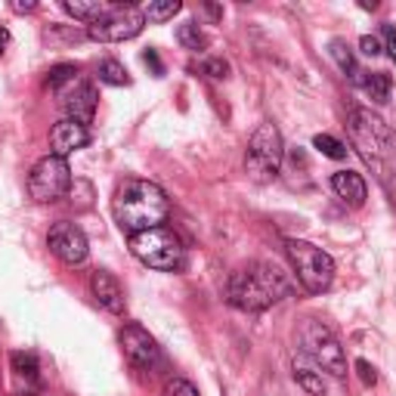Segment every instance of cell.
I'll list each match as a JSON object with an SVG mask.
<instances>
[{
  "label": "cell",
  "instance_id": "6da1fadb",
  "mask_svg": "<svg viewBox=\"0 0 396 396\" xmlns=\"http://www.w3.org/2000/svg\"><path fill=\"white\" fill-rule=\"evenodd\" d=\"M167 210L171 205L164 189L149 180H124L115 192V217L130 235L162 226Z\"/></svg>",
  "mask_w": 396,
  "mask_h": 396
},
{
  "label": "cell",
  "instance_id": "7a4b0ae2",
  "mask_svg": "<svg viewBox=\"0 0 396 396\" xmlns=\"http://www.w3.org/2000/svg\"><path fill=\"white\" fill-rule=\"evenodd\" d=\"M291 291L288 276L282 273L276 264H251L239 273H232L226 298L232 307L248 310V313H260V310L273 307L276 300H282Z\"/></svg>",
  "mask_w": 396,
  "mask_h": 396
},
{
  "label": "cell",
  "instance_id": "3957f363",
  "mask_svg": "<svg viewBox=\"0 0 396 396\" xmlns=\"http://www.w3.org/2000/svg\"><path fill=\"white\" fill-rule=\"evenodd\" d=\"M130 251L140 264H146L149 269H180L183 260H186V248H183L180 235L167 226H155V230L137 232L130 235Z\"/></svg>",
  "mask_w": 396,
  "mask_h": 396
},
{
  "label": "cell",
  "instance_id": "277c9868",
  "mask_svg": "<svg viewBox=\"0 0 396 396\" xmlns=\"http://www.w3.org/2000/svg\"><path fill=\"white\" fill-rule=\"evenodd\" d=\"M285 248H288V257H291L294 269H298V279L303 288L313 294H322L332 288V282H334L332 254H325L322 248L310 245V242H300V239H288Z\"/></svg>",
  "mask_w": 396,
  "mask_h": 396
},
{
  "label": "cell",
  "instance_id": "5b68a950",
  "mask_svg": "<svg viewBox=\"0 0 396 396\" xmlns=\"http://www.w3.org/2000/svg\"><path fill=\"white\" fill-rule=\"evenodd\" d=\"M282 158H285V142H282V133L276 124L264 121L260 128L251 133V142H248V174L254 176L257 183H266L279 174L282 167Z\"/></svg>",
  "mask_w": 396,
  "mask_h": 396
},
{
  "label": "cell",
  "instance_id": "8992f818",
  "mask_svg": "<svg viewBox=\"0 0 396 396\" xmlns=\"http://www.w3.org/2000/svg\"><path fill=\"white\" fill-rule=\"evenodd\" d=\"M298 338H300L303 353H307V356L313 359L316 366L322 368V372L334 375V378L347 375V359H344L341 344H338V338H334V334L328 332L322 322H316V319H307V322L300 325Z\"/></svg>",
  "mask_w": 396,
  "mask_h": 396
},
{
  "label": "cell",
  "instance_id": "52a82bcc",
  "mask_svg": "<svg viewBox=\"0 0 396 396\" xmlns=\"http://www.w3.org/2000/svg\"><path fill=\"white\" fill-rule=\"evenodd\" d=\"M69 189H72V171H69V162H65V158L44 155L35 167H31V174H28V196L35 201H40V205L62 198Z\"/></svg>",
  "mask_w": 396,
  "mask_h": 396
},
{
  "label": "cell",
  "instance_id": "ba28073f",
  "mask_svg": "<svg viewBox=\"0 0 396 396\" xmlns=\"http://www.w3.org/2000/svg\"><path fill=\"white\" fill-rule=\"evenodd\" d=\"M347 128L353 133V142L362 149V155H366L368 162H372V158L387 155L390 146H393L390 128H387V124L372 112V108H350Z\"/></svg>",
  "mask_w": 396,
  "mask_h": 396
},
{
  "label": "cell",
  "instance_id": "9c48e42d",
  "mask_svg": "<svg viewBox=\"0 0 396 396\" xmlns=\"http://www.w3.org/2000/svg\"><path fill=\"white\" fill-rule=\"evenodd\" d=\"M146 25V13L140 6H112L103 19L87 25V38L99 40V44H121V40L137 38Z\"/></svg>",
  "mask_w": 396,
  "mask_h": 396
},
{
  "label": "cell",
  "instance_id": "30bf717a",
  "mask_svg": "<svg viewBox=\"0 0 396 396\" xmlns=\"http://www.w3.org/2000/svg\"><path fill=\"white\" fill-rule=\"evenodd\" d=\"M47 245H50V251H53L59 260H62V264H69V266L84 264V260H87V251H90L87 235H84L74 223H65V220L50 226Z\"/></svg>",
  "mask_w": 396,
  "mask_h": 396
},
{
  "label": "cell",
  "instance_id": "8fae6325",
  "mask_svg": "<svg viewBox=\"0 0 396 396\" xmlns=\"http://www.w3.org/2000/svg\"><path fill=\"white\" fill-rule=\"evenodd\" d=\"M121 347H124L128 362L130 366H137V368H152L158 359H162V350H158L155 338H152L146 328L137 325V322L121 328Z\"/></svg>",
  "mask_w": 396,
  "mask_h": 396
},
{
  "label": "cell",
  "instance_id": "7c38bea8",
  "mask_svg": "<svg viewBox=\"0 0 396 396\" xmlns=\"http://www.w3.org/2000/svg\"><path fill=\"white\" fill-rule=\"evenodd\" d=\"M87 142H90V130L84 128V124L72 121V118H62V121L53 124V130H50V155L69 158L72 152L84 149Z\"/></svg>",
  "mask_w": 396,
  "mask_h": 396
},
{
  "label": "cell",
  "instance_id": "4fadbf2b",
  "mask_svg": "<svg viewBox=\"0 0 396 396\" xmlns=\"http://www.w3.org/2000/svg\"><path fill=\"white\" fill-rule=\"evenodd\" d=\"M65 112H69L72 121H78L87 128L90 121H94V115H96V90H94V84H87V81H74V87L65 94Z\"/></svg>",
  "mask_w": 396,
  "mask_h": 396
},
{
  "label": "cell",
  "instance_id": "5bb4252c",
  "mask_svg": "<svg viewBox=\"0 0 396 396\" xmlns=\"http://www.w3.org/2000/svg\"><path fill=\"white\" fill-rule=\"evenodd\" d=\"M90 291H94V298L99 300V307H106L108 313H124V288L112 273L96 269V273L90 276Z\"/></svg>",
  "mask_w": 396,
  "mask_h": 396
},
{
  "label": "cell",
  "instance_id": "9a60e30c",
  "mask_svg": "<svg viewBox=\"0 0 396 396\" xmlns=\"http://www.w3.org/2000/svg\"><path fill=\"white\" fill-rule=\"evenodd\" d=\"M332 189L347 201L350 208H362L366 205V180L353 171H338L332 176Z\"/></svg>",
  "mask_w": 396,
  "mask_h": 396
},
{
  "label": "cell",
  "instance_id": "2e32d148",
  "mask_svg": "<svg viewBox=\"0 0 396 396\" xmlns=\"http://www.w3.org/2000/svg\"><path fill=\"white\" fill-rule=\"evenodd\" d=\"M65 13H72L74 19H81V22H87V25H94L99 22L103 16L112 10L115 4H103V0H65Z\"/></svg>",
  "mask_w": 396,
  "mask_h": 396
},
{
  "label": "cell",
  "instance_id": "e0dca14e",
  "mask_svg": "<svg viewBox=\"0 0 396 396\" xmlns=\"http://www.w3.org/2000/svg\"><path fill=\"white\" fill-rule=\"evenodd\" d=\"M332 56H334V62L341 65V72L347 74L353 84H362V87H366V72L356 65V59H353L350 47L344 44V40H332Z\"/></svg>",
  "mask_w": 396,
  "mask_h": 396
},
{
  "label": "cell",
  "instance_id": "ac0fdd59",
  "mask_svg": "<svg viewBox=\"0 0 396 396\" xmlns=\"http://www.w3.org/2000/svg\"><path fill=\"white\" fill-rule=\"evenodd\" d=\"M176 40H180V44L186 47V50H192V53H198V50H205V47H208L205 31H201L196 22L180 25V28H176Z\"/></svg>",
  "mask_w": 396,
  "mask_h": 396
},
{
  "label": "cell",
  "instance_id": "d6986e66",
  "mask_svg": "<svg viewBox=\"0 0 396 396\" xmlns=\"http://www.w3.org/2000/svg\"><path fill=\"white\" fill-rule=\"evenodd\" d=\"M99 81L112 84V87H124V84H130L128 69H124L118 59H106V62H99Z\"/></svg>",
  "mask_w": 396,
  "mask_h": 396
},
{
  "label": "cell",
  "instance_id": "ffe728a7",
  "mask_svg": "<svg viewBox=\"0 0 396 396\" xmlns=\"http://www.w3.org/2000/svg\"><path fill=\"white\" fill-rule=\"evenodd\" d=\"M180 10H183L180 0H162V4H149L142 13H146L149 22H167V19H174Z\"/></svg>",
  "mask_w": 396,
  "mask_h": 396
},
{
  "label": "cell",
  "instance_id": "44dd1931",
  "mask_svg": "<svg viewBox=\"0 0 396 396\" xmlns=\"http://www.w3.org/2000/svg\"><path fill=\"white\" fill-rule=\"evenodd\" d=\"M390 74L387 72H375L372 78H366V90H368V96L375 99V103H387V96H390Z\"/></svg>",
  "mask_w": 396,
  "mask_h": 396
},
{
  "label": "cell",
  "instance_id": "7402d4cb",
  "mask_svg": "<svg viewBox=\"0 0 396 396\" xmlns=\"http://www.w3.org/2000/svg\"><path fill=\"white\" fill-rule=\"evenodd\" d=\"M74 84L78 81V65H72V62H62V65H53L50 69V74H47V87L50 90H59L62 84Z\"/></svg>",
  "mask_w": 396,
  "mask_h": 396
},
{
  "label": "cell",
  "instance_id": "603a6c76",
  "mask_svg": "<svg viewBox=\"0 0 396 396\" xmlns=\"http://www.w3.org/2000/svg\"><path fill=\"white\" fill-rule=\"evenodd\" d=\"M13 362V372L19 375V378H28V381H35L38 378V359H35V353H13L10 356Z\"/></svg>",
  "mask_w": 396,
  "mask_h": 396
},
{
  "label": "cell",
  "instance_id": "cb8c5ba5",
  "mask_svg": "<svg viewBox=\"0 0 396 396\" xmlns=\"http://www.w3.org/2000/svg\"><path fill=\"white\" fill-rule=\"evenodd\" d=\"M313 146L322 152V155L328 158H334V162H341V158H347V146H344L341 140H334V137H328V133H319V137L313 140Z\"/></svg>",
  "mask_w": 396,
  "mask_h": 396
},
{
  "label": "cell",
  "instance_id": "d4e9b609",
  "mask_svg": "<svg viewBox=\"0 0 396 396\" xmlns=\"http://www.w3.org/2000/svg\"><path fill=\"white\" fill-rule=\"evenodd\" d=\"M294 378H298V384L303 387L307 393H313V396H325V384H322V378H316L310 368H294Z\"/></svg>",
  "mask_w": 396,
  "mask_h": 396
},
{
  "label": "cell",
  "instance_id": "484cf974",
  "mask_svg": "<svg viewBox=\"0 0 396 396\" xmlns=\"http://www.w3.org/2000/svg\"><path fill=\"white\" fill-rule=\"evenodd\" d=\"M164 396H198V390L192 381H186V378H174V381H167Z\"/></svg>",
  "mask_w": 396,
  "mask_h": 396
},
{
  "label": "cell",
  "instance_id": "4316f807",
  "mask_svg": "<svg viewBox=\"0 0 396 396\" xmlns=\"http://www.w3.org/2000/svg\"><path fill=\"white\" fill-rule=\"evenodd\" d=\"M201 72L210 74L214 81H223V78H230V65L223 62V59H208L205 65H201Z\"/></svg>",
  "mask_w": 396,
  "mask_h": 396
},
{
  "label": "cell",
  "instance_id": "83f0119b",
  "mask_svg": "<svg viewBox=\"0 0 396 396\" xmlns=\"http://www.w3.org/2000/svg\"><path fill=\"white\" fill-rule=\"evenodd\" d=\"M356 372H359V381H362V384H366V387H375L378 372H375V366H372V362L356 359Z\"/></svg>",
  "mask_w": 396,
  "mask_h": 396
},
{
  "label": "cell",
  "instance_id": "f1b7e54d",
  "mask_svg": "<svg viewBox=\"0 0 396 396\" xmlns=\"http://www.w3.org/2000/svg\"><path fill=\"white\" fill-rule=\"evenodd\" d=\"M359 50H362L366 56H381V40L372 38V35H366V38L359 40Z\"/></svg>",
  "mask_w": 396,
  "mask_h": 396
},
{
  "label": "cell",
  "instance_id": "f546056e",
  "mask_svg": "<svg viewBox=\"0 0 396 396\" xmlns=\"http://www.w3.org/2000/svg\"><path fill=\"white\" fill-rule=\"evenodd\" d=\"M142 62L152 65V72L155 74H164V65H162V59H158L155 50H146V53H142Z\"/></svg>",
  "mask_w": 396,
  "mask_h": 396
},
{
  "label": "cell",
  "instance_id": "4dcf8cb0",
  "mask_svg": "<svg viewBox=\"0 0 396 396\" xmlns=\"http://www.w3.org/2000/svg\"><path fill=\"white\" fill-rule=\"evenodd\" d=\"M384 35H387V56L396 62V31H393V25H384Z\"/></svg>",
  "mask_w": 396,
  "mask_h": 396
},
{
  "label": "cell",
  "instance_id": "1f68e13d",
  "mask_svg": "<svg viewBox=\"0 0 396 396\" xmlns=\"http://www.w3.org/2000/svg\"><path fill=\"white\" fill-rule=\"evenodd\" d=\"M10 10L13 13H35L38 4H35V0H25V4H22V0H16V4H10Z\"/></svg>",
  "mask_w": 396,
  "mask_h": 396
},
{
  "label": "cell",
  "instance_id": "d6a6232c",
  "mask_svg": "<svg viewBox=\"0 0 396 396\" xmlns=\"http://www.w3.org/2000/svg\"><path fill=\"white\" fill-rule=\"evenodd\" d=\"M6 44H10V31H6V28H0V53L6 50Z\"/></svg>",
  "mask_w": 396,
  "mask_h": 396
}]
</instances>
